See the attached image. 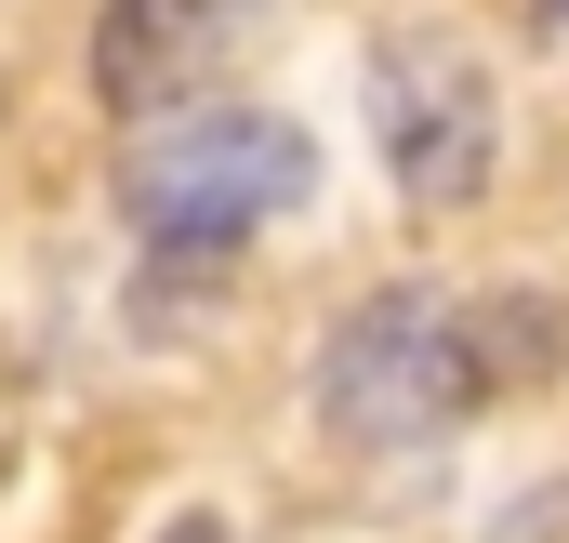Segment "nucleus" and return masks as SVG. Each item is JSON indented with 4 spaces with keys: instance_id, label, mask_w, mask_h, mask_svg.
Here are the masks:
<instances>
[{
    "instance_id": "nucleus-1",
    "label": "nucleus",
    "mask_w": 569,
    "mask_h": 543,
    "mask_svg": "<svg viewBox=\"0 0 569 543\" xmlns=\"http://www.w3.org/2000/svg\"><path fill=\"white\" fill-rule=\"evenodd\" d=\"M291 199H318V146L291 134L279 107H172V120H146L133 159H120V213H133L146 253H239L266 213Z\"/></svg>"
},
{
    "instance_id": "nucleus-2",
    "label": "nucleus",
    "mask_w": 569,
    "mask_h": 543,
    "mask_svg": "<svg viewBox=\"0 0 569 543\" xmlns=\"http://www.w3.org/2000/svg\"><path fill=\"white\" fill-rule=\"evenodd\" d=\"M490 411V372H477V318L463 292H371L331 345H318V424L345 451H425L450 424Z\"/></svg>"
},
{
    "instance_id": "nucleus-3",
    "label": "nucleus",
    "mask_w": 569,
    "mask_h": 543,
    "mask_svg": "<svg viewBox=\"0 0 569 543\" xmlns=\"http://www.w3.org/2000/svg\"><path fill=\"white\" fill-rule=\"evenodd\" d=\"M371 134L411 213H477L503 172V93L463 27H385L371 40Z\"/></svg>"
},
{
    "instance_id": "nucleus-4",
    "label": "nucleus",
    "mask_w": 569,
    "mask_h": 543,
    "mask_svg": "<svg viewBox=\"0 0 569 543\" xmlns=\"http://www.w3.org/2000/svg\"><path fill=\"white\" fill-rule=\"evenodd\" d=\"M252 40V0H107L93 13V107L107 120H172L212 107V67Z\"/></svg>"
},
{
    "instance_id": "nucleus-5",
    "label": "nucleus",
    "mask_w": 569,
    "mask_h": 543,
    "mask_svg": "<svg viewBox=\"0 0 569 543\" xmlns=\"http://www.w3.org/2000/svg\"><path fill=\"white\" fill-rule=\"evenodd\" d=\"M463 318H477V372H490V398H503V385H543V372L569 358L557 292H477Z\"/></svg>"
},
{
    "instance_id": "nucleus-6",
    "label": "nucleus",
    "mask_w": 569,
    "mask_h": 543,
    "mask_svg": "<svg viewBox=\"0 0 569 543\" xmlns=\"http://www.w3.org/2000/svg\"><path fill=\"white\" fill-rule=\"evenodd\" d=\"M159 543H226V517H212V504H186V517H172Z\"/></svg>"
},
{
    "instance_id": "nucleus-7",
    "label": "nucleus",
    "mask_w": 569,
    "mask_h": 543,
    "mask_svg": "<svg viewBox=\"0 0 569 543\" xmlns=\"http://www.w3.org/2000/svg\"><path fill=\"white\" fill-rule=\"evenodd\" d=\"M557 13H569V0H557Z\"/></svg>"
}]
</instances>
